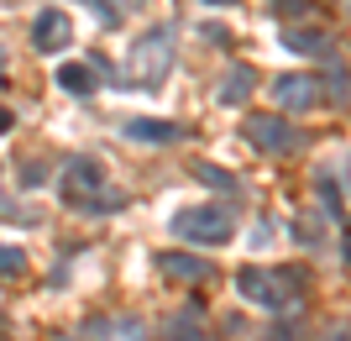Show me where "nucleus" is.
I'll use <instances>...</instances> for the list:
<instances>
[{
    "mask_svg": "<svg viewBox=\"0 0 351 341\" xmlns=\"http://www.w3.org/2000/svg\"><path fill=\"white\" fill-rule=\"evenodd\" d=\"M11 273H21V252H16V247H0V279H11Z\"/></svg>",
    "mask_w": 351,
    "mask_h": 341,
    "instance_id": "aec40b11",
    "label": "nucleus"
},
{
    "mask_svg": "<svg viewBox=\"0 0 351 341\" xmlns=\"http://www.w3.org/2000/svg\"><path fill=\"white\" fill-rule=\"evenodd\" d=\"M173 27H152L147 37H136L126 58V89H158L173 69Z\"/></svg>",
    "mask_w": 351,
    "mask_h": 341,
    "instance_id": "7ed1b4c3",
    "label": "nucleus"
},
{
    "mask_svg": "<svg viewBox=\"0 0 351 341\" xmlns=\"http://www.w3.org/2000/svg\"><path fill=\"white\" fill-rule=\"evenodd\" d=\"M121 132L132 137V142H178V137H184V126H173V121H147V116H136V121H126Z\"/></svg>",
    "mask_w": 351,
    "mask_h": 341,
    "instance_id": "f8f14e48",
    "label": "nucleus"
},
{
    "mask_svg": "<svg viewBox=\"0 0 351 341\" xmlns=\"http://www.w3.org/2000/svg\"><path fill=\"white\" fill-rule=\"evenodd\" d=\"M273 100L283 105V110H315V105L325 100V89L315 74H278L273 79Z\"/></svg>",
    "mask_w": 351,
    "mask_h": 341,
    "instance_id": "0eeeda50",
    "label": "nucleus"
},
{
    "mask_svg": "<svg viewBox=\"0 0 351 341\" xmlns=\"http://www.w3.org/2000/svg\"><path fill=\"white\" fill-rule=\"evenodd\" d=\"M194 174L205 178L210 189H226V194H236V178L226 174V168H215V163H194Z\"/></svg>",
    "mask_w": 351,
    "mask_h": 341,
    "instance_id": "dca6fc26",
    "label": "nucleus"
},
{
    "mask_svg": "<svg viewBox=\"0 0 351 341\" xmlns=\"http://www.w3.org/2000/svg\"><path fill=\"white\" fill-rule=\"evenodd\" d=\"M69 43H73V27H69L63 11H43L32 21V47H37V53H63Z\"/></svg>",
    "mask_w": 351,
    "mask_h": 341,
    "instance_id": "1a4fd4ad",
    "label": "nucleus"
},
{
    "mask_svg": "<svg viewBox=\"0 0 351 341\" xmlns=\"http://www.w3.org/2000/svg\"><path fill=\"white\" fill-rule=\"evenodd\" d=\"M320 341H351V315L346 320H330V326L320 331Z\"/></svg>",
    "mask_w": 351,
    "mask_h": 341,
    "instance_id": "412c9836",
    "label": "nucleus"
},
{
    "mask_svg": "<svg viewBox=\"0 0 351 341\" xmlns=\"http://www.w3.org/2000/svg\"><path fill=\"white\" fill-rule=\"evenodd\" d=\"M241 132H247V142H252L257 152H273V158H283V152L299 148V132H293L283 116H247V126H241Z\"/></svg>",
    "mask_w": 351,
    "mask_h": 341,
    "instance_id": "39448f33",
    "label": "nucleus"
},
{
    "mask_svg": "<svg viewBox=\"0 0 351 341\" xmlns=\"http://www.w3.org/2000/svg\"><path fill=\"white\" fill-rule=\"evenodd\" d=\"M267 5H273V16H278V21H304V16L315 11L309 0H267Z\"/></svg>",
    "mask_w": 351,
    "mask_h": 341,
    "instance_id": "a211bd4d",
    "label": "nucleus"
},
{
    "mask_svg": "<svg viewBox=\"0 0 351 341\" xmlns=\"http://www.w3.org/2000/svg\"><path fill=\"white\" fill-rule=\"evenodd\" d=\"M283 47L304 53V58H320V63H336V43H330V32H320V27H299V21H289Z\"/></svg>",
    "mask_w": 351,
    "mask_h": 341,
    "instance_id": "6e6552de",
    "label": "nucleus"
},
{
    "mask_svg": "<svg viewBox=\"0 0 351 341\" xmlns=\"http://www.w3.org/2000/svg\"><path fill=\"white\" fill-rule=\"evenodd\" d=\"M252 89H257V74L236 63L231 74L220 79V100H226V105H247V100H252Z\"/></svg>",
    "mask_w": 351,
    "mask_h": 341,
    "instance_id": "4468645a",
    "label": "nucleus"
},
{
    "mask_svg": "<svg viewBox=\"0 0 351 341\" xmlns=\"http://www.w3.org/2000/svg\"><path fill=\"white\" fill-rule=\"evenodd\" d=\"M320 89H325L336 105H351V79L341 74V69H330V79H320Z\"/></svg>",
    "mask_w": 351,
    "mask_h": 341,
    "instance_id": "f3484780",
    "label": "nucleus"
},
{
    "mask_svg": "<svg viewBox=\"0 0 351 341\" xmlns=\"http://www.w3.org/2000/svg\"><path fill=\"white\" fill-rule=\"evenodd\" d=\"M341 5H346V16H351V0H341Z\"/></svg>",
    "mask_w": 351,
    "mask_h": 341,
    "instance_id": "bb28decb",
    "label": "nucleus"
},
{
    "mask_svg": "<svg viewBox=\"0 0 351 341\" xmlns=\"http://www.w3.org/2000/svg\"><path fill=\"white\" fill-rule=\"evenodd\" d=\"M79 336L84 341H147L152 326H147L142 315H89Z\"/></svg>",
    "mask_w": 351,
    "mask_h": 341,
    "instance_id": "423d86ee",
    "label": "nucleus"
},
{
    "mask_svg": "<svg viewBox=\"0 0 351 341\" xmlns=\"http://www.w3.org/2000/svg\"><path fill=\"white\" fill-rule=\"evenodd\" d=\"M205 5H231V0H205Z\"/></svg>",
    "mask_w": 351,
    "mask_h": 341,
    "instance_id": "393cba45",
    "label": "nucleus"
},
{
    "mask_svg": "<svg viewBox=\"0 0 351 341\" xmlns=\"http://www.w3.org/2000/svg\"><path fill=\"white\" fill-rule=\"evenodd\" d=\"M162 341H210V336H205V320H199V310H178V315H168Z\"/></svg>",
    "mask_w": 351,
    "mask_h": 341,
    "instance_id": "ddd939ff",
    "label": "nucleus"
},
{
    "mask_svg": "<svg viewBox=\"0 0 351 341\" xmlns=\"http://www.w3.org/2000/svg\"><path fill=\"white\" fill-rule=\"evenodd\" d=\"M173 237L194 242V247H220V242L236 237V210L210 200V205H189L173 215Z\"/></svg>",
    "mask_w": 351,
    "mask_h": 341,
    "instance_id": "20e7f679",
    "label": "nucleus"
},
{
    "mask_svg": "<svg viewBox=\"0 0 351 341\" xmlns=\"http://www.w3.org/2000/svg\"><path fill=\"white\" fill-rule=\"evenodd\" d=\"M346 189H351V163H346Z\"/></svg>",
    "mask_w": 351,
    "mask_h": 341,
    "instance_id": "a878e982",
    "label": "nucleus"
},
{
    "mask_svg": "<svg viewBox=\"0 0 351 341\" xmlns=\"http://www.w3.org/2000/svg\"><path fill=\"white\" fill-rule=\"evenodd\" d=\"M293 237H299V247H304V252H320L325 237H330V215H325V210H304V215H299V226H293Z\"/></svg>",
    "mask_w": 351,
    "mask_h": 341,
    "instance_id": "9b49d317",
    "label": "nucleus"
},
{
    "mask_svg": "<svg viewBox=\"0 0 351 341\" xmlns=\"http://www.w3.org/2000/svg\"><path fill=\"white\" fill-rule=\"evenodd\" d=\"M346 273H351V231H346Z\"/></svg>",
    "mask_w": 351,
    "mask_h": 341,
    "instance_id": "b1692460",
    "label": "nucleus"
},
{
    "mask_svg": "<svg viewBox=\"0 0 351 341\" xmlns=\"http://www.w3.org/2000/svg\"><path fill=\"white\" fill-rule=\"evenodd\" d=\"M158 268L168 273V279H178V283H205L210 279V263H205V257H184V252H162Z\"/></svg>",
    "mask_w": 351,
    "mask_h": 341,
    "instance_id": "9d476101",
    "label": "nucleus"
},
{
    "mask_svg": "<svg viewBox=\"0 0 351 341\" xmlns=\"http://www.w3.org/2000/svg\"><path fill=\"white\" fill-rule=\"evenodd\" d=\"M84 5H95V11H100L105 21H116V5H105V0H84Z\"/></svg>",
    "mask_w": 351,
    "mask_h": 341,
    "instance_id": "4be33fe9",
    "label": "nucleus"
},
{
    "mask_svg": "<svg viewBox=\"0 0 351 341\" xmlns=\"http://www.w3.org/2000/svg\"><path fill=\"white\" fill-rule=\"evenodd\" d=\"M53 84L69 89V95H95V84H100V79H95V69H89V63H63Z\"/></svg>",
    "mask_w": 351,
    "mask_h": 341,
    "instance_id": "2eb2a0df",
    "label": "nucleus"
},
{
    "mask_svg": "<svg viewBox=\"0 0 351 341\" xmlns=\"http://www.w3.org/2000/svg\"><path fill=\"white\" fill-rule=\"evenodd\" d=\"M58 194H63V205L73 210H89V215H100L105 205H121V194H110L105 200V168L95 163V158H63L58 168Z\"/></svg>",
    "mask_w": 351,
    "mask_h": 341,
    "instance_id": "f03ea898",
    "label": "nucleus"
},
{
    "mask_svg": "<svg viewBox=\"0 0 351 341\" xmlns=\"http://www.w3.org/2000/svg\"><path fill=\"white\" fill-rule=\"evenodd\" d=\"M304 273L299 268H263V263H252L236 273V294L247 299V305H257V310L267 315H289L299 310V299H304Z\"/></svg>",
    "mask_w": 351,
    "mask_h": 341,
    "instance_id": "f257e3e1",
    "label": "nucleus"
},
{
    "mask_svg": "<svg viewBox=\"0 0 351 341\" xmlns=\"http://www.w3.org/2000/svg\"><path fill=\"white\" fill-rule=\"evenodd\" d=\"M0 132H11V110L5 105H0Z\"/></svg>",
    "mask_w": 351,
    "mask_h": 341,
    "instance_id": "5701e85b",
    "label": "nucleus"
},
{
    "mask_svg": "<svg viewBox=\"0 0 351 341\" xmlns=\"http://www.w3.org/2000/svg\"><path fill=\"white\" fill-rule=\"evenodd\" d=\"M304 336H309L304 326H273V331H263L257 341H304Z\"/></svg>",
    "mask_w": 351,
    "mask_h": 341,
    "instance_id": "6ab92c4d",
    "label": "nucleus"
}]
</instances>
